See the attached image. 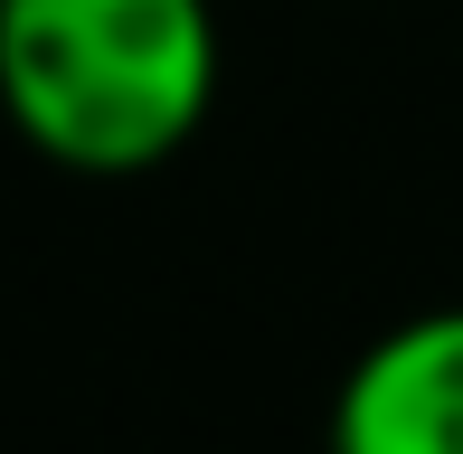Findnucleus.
<instances>
[{
    "label": "nucleus",
    "instance_id": "f257e3e1",
    "mask_svg": "<svg viewBox=\"0 0 463 454\" xmlns=\"http://www.w3.org/2000/svg\"><path fill=\"white\" fill-rule=\"evenodd\" d=\"M208 0H0V114L76 180H142L218 105Z\"/></svg>",
    "mask_w": 463,
    "mask_h": 454
},
{
    "label": "nucleus",
    "instance_id": "f03ea898",
    "mask_svg": "<svg viewBox=\"0 0 463 454\" xmlns=\"http://www.w3.org/2000/svg\"><path fill=\"white\" fill-rule=\"evenodd\" d=\"M331 454H463V303L388 322L331 388Z\"/></svg>",
    "mask_w": 463,
    "mask_h": 454
}]
</instances>
